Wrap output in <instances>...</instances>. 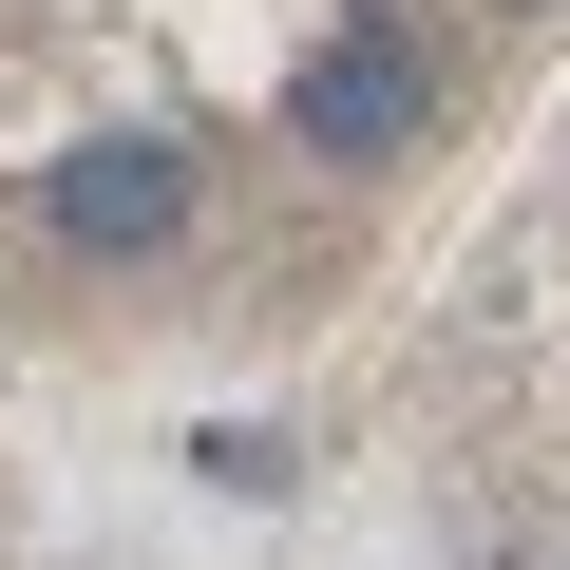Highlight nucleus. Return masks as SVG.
I'll list each match as a JSON object with an SVG mask.
<instances>
[{"mask_svg": "<svg viewBox=\"0 0 570 570\" xmlns=\"http://www.w3.org/2000/svg\"><path fill=\"white\" fill-rule=\"evenodd\" d=\"M419 115H438V58H419V20H400V0H343V20L305 39V77H285V134H305V153H343V171L419 153Z\"/></svg>", "mask_w": 570, "mask_h": 570, "instance_id": "1", "label": "nucleus"}, {"mask_svg": "<svg viewBox=\"0 0 570 570\" xmlns=\"http://www.w3.org/2000/svg\"><path fill=\"white\" fill-rule=\"evenodd\" d=\"M58 247H171L190 228V153L171 134H96V153H58Z\"/></svg>", "mask_w": 570, "mask_h": 570, "instance_id": "2", "label": "nucleus"}, {"mask_svg": "<svg viewBox=\"0 0 570 570\" xmlns=\"http://www.w3.org/2000/svg\"><path fill=\"white\" fill-rule=\"evenodd\" d=\"M190 475H209V494H285V438H266V419H209Z\"/></svg>", "mask_w": 570, "mask_h": 570, "instance_id": "3", "label": "nucleus"}]
</instances>
